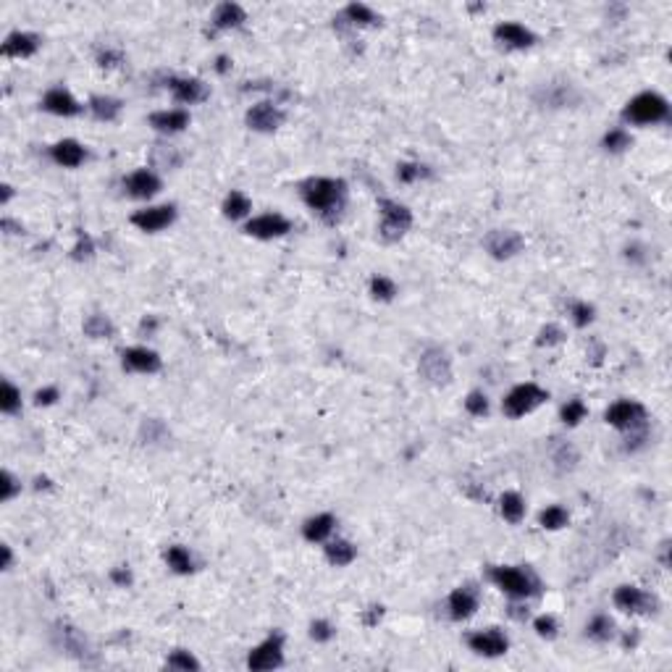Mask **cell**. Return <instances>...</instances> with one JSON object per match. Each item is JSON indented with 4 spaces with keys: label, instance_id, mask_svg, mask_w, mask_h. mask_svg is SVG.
I'll use <instances>...</instances> for the list:
<instances>
[{
    "label": "cell",
    "instance_id": "6da1fadb",
    "mask_svg": "<svg viewBox=\"0 0 672 672\" xmlns=\"http://www.w3.org/2000/svg\"><path fill=\"white\" fill-rule=\"evenodd\" d=\"M300 192L302 200L308 202V207H313L328 224H334L336 218H339L347 200V184L342 179H323V176L308 179L300 187Z\"/></svg>",
    "mask_w": 672,
    "mask_h": 672
},
{
    "label": "cell",
    "instance_id": "7a4b0ae2",
    "mask_svg": "<svg viewBox=\"0 0 672 672\" xmlns=\"http://www.w3.org/2000/svg\"><path fill=\"white\" fill-rule=\"evenodd\" d=\"M489 580L494 586L502 588L504 594L517 596V599H526V596L538 594V578L531 573V570L523 568H489Z\"/></svg>",
    "mask_w": 672,
    "mask_h": 672
},
{
    "label": "cell",
    "instance_id": "3957f363",
    "mask_svg": "<svg viewBox=\"0 0 672 672\" xmlns=\"http://www.w3.org/2000/svg\"><path fill=\"white\" fill-rule=\"evenodd\" d=\"M670 113V105L662 95L656 92H641L625 105L622 111V119L630 121V124H656V121H664Z\"/></svg>",
    "mask_w": 672,
    "mask_h": 672
},
{
    "label": "cell",
    "instance_id": "277c9868",
    "mask_svg": "<svg viewBox=\"0 0 672 672\" xmlns=\"http://www.w3.org/2000/svg\"><path fill=\"white\" fill-rule=\"evenodd\" d=\"M543 399H549V394H546L541 386H536V384H520V386H515L504 396L502 410H504V415H509V418H523V415L533 413Z\"/></svg>",
    "mask_w": 672,
    "mask_h": 672
},
{
    "label": "cell",
    "instance_id": "5b68a950",
    "mask_svg": "<svg viewBox=\"0 0 672 672\" xmlns=\"http://www.w3.org/2000/svg\"><path fill=\"white\" fill-rule=\"evenodd\" d=\"M379 207H381V229H379L381 237L386 242L399 239V237L410 229V224H413V213H410L405 205L394 202V200H381Z\"/></svg>",
    "mask_w": 672,
    "mask_h": 672
},
{
    "label": "cell",
    "instance_id": "8992f818",
    "mask_svg": "<svg viewBox=\"0 0 672 672\" xmlns=\"http://www.w3.org/2000/svg\"><path fill=\"white\" fill-rule=\"evenodd\" d=\"M284 662V636L273 633L268 636L260 646H255L247 656V667L250 670H273Z\"/></svg>",
    "mask_w": 672,
    "mask_h": 672
},
{
    "label": "cell",
    "instance_id": "52a82bcc",
    "mask_svg": "<svg viewBox=\"0 0 672 672\" xmlns=\"http://www.w3.org/2000/svg\"><path fill=\"white\" fill-rule=\"evenodd\" d=\"M607 423L614 426V428H622V431H633L638 426H646V410L644 405H638L636 399H620L614 402L609 410H607Z\"/></svg>",
    "mask_w": 672,
    "mask_h": 672
},
{
    "label": "cell",
    "instance_id": "ba28073f",
    "mask_svg": "<svg viewBox=\"0 0 672 672\" xmlns=\"http://www.w3.org/2000/svg\"><path fill=\"white\" fill-rule=\"evenodd\" d=\"M421 373L426 381H431L436 386H444L452 381V362H449L447 352L439 347H431L421 354Z\"/></svg>",
    "mask_w": 672,
    "mask_h": 672
},
{
    "label": "cell",
    "instance_id": "9c48e42d",
    "mask_svg": "<svg viewBox=\"0 0 672 672\" xmlns=\"http://www.w3.org/2000/svg\"><path fill=\"white\" fill-rule=\"evenodd\" d=\"M483 247L492 252L497 260H507V258H515L517 252L523 250V237L517 232H512V229H494V232L486 234Z\"/></svg>",
    "mask_w": 672,
    "mask_h": 672
},
{
    "label": "cell",
    "instance_id": "30bf717a",
    "mask_svg": "<svg viewBox=\"0 0 672 672\" xmlns=\"http://www.w3.org/2000/svg\"><path fill=\"white\" fill-rule=\"evenodd\" d=\"M55 641H58V646L66 651V654L77 656L79 662H90V656H92V649H90V644H87V638L82 630H77L74 625H69V622H58L55 625Z\"/></svg>",
    "mask_w": 672,
    "mask_h": 672
},
{
    "label": "cell",
    "instance_id": "8fae6325",
    "mask_svg": "<svg viewBox=\"0 0 672 672\" xmlns=\"http://www.w3.org/2000/svg\"><path fill=\"white\" fill-rule=\"evenodd\" d=\"M467 646L481 656H502L509 649V641L502 630L489 628V630H475V633H470V636H467Z\"/></svg>",
    "mask_w": 672,
    "mask_h": 672
},
{
    "label": "cell",
    "instance_id": "7c38bea8",
    "mask_svg": "<svg viewBox=\"0 0 672 672\" xmlns=\"http://www.w3.org/2000/svg\"><path fill=\"white\" fill-rule=\"evenodd\" d=\"M244 232L258 239H276V237L292 232V224L281 213H263V216L252 218L250 224L244 226Z\"/></svg>",
    "mask_w": 672,
    "mask_h": 672
},
{
    "label": "cell",
    "instance_id": "4fadbf2b",
    "mask_svg": "<svg viewBox=\"0 0 672 672\" xmlns=\"http://www.w3.org/2000/svg\"><path fill=\"white\" fill-rule=\"evenodd\" d=\"M614 607L622 609V612L638 614V612H654V596H649L646 591H641L636 586H620L614 591Z\"/></svg>",
    "mask_w": 672,
    "mask_h": 672
},
{
    "label": "cell",
    "instance_id": "5bb4252c",
    "mask_svg": "<svg viewBox=\"0 0 672 672\" xmlns=\"http://www.w3.org/2000/svg\"><path fill=\"white\" fill-rule=\"evenodd\" d=\"M176 218V207L173 205H158V207H145V210H137L131 216V224L142 229V232H161L166 226L173 224Z\"/></svg>",
    "mask_w": 672,
    "mask_h": 672
},
{
    "label": "cell",
    "instance_id": "9a60e30c",
    "mask_svg": "<svg viewBox=\"0 0 672 672\" xmlns=\"http://www.w3.org/2000/svg\"><path fill=\"white\" fill-rule=\"evenodd\" d=\"M284 111L276 103H258L247 111V126L255 131H273L281 126Z\"/></svg>",
    "mask_w": 672,
    "mask_h": 672
},
{
    "label": "cell",
    "instance_id": "2e32d148",
    "mask_svg": "<svg viewBox=\"0 0 672 672\" xmlns=\"http://www.w3.org/2000/svg\"><path fill=\"white\" fill-rule=\"evenodd\" d=\"M124 190H126V195H131V197L147 200L161 192V179H158L153 171L139 168V171L129 173V176L124 179Z\"/></svg>",
    "mask_w": 672,
    "mask_h": 672
},
{
    "label": "cell",
    "instance_id": "e0dca14e",
    "mask_svg": "<svg viewBox=\"0 0 672 672\" xmlns=\"http://www.w3.org/2000/svg\"><path fill=\"white\" fill-rule=\"evenodd\" d=\"M447 609L455 620H467V617H473L475 609H478V591H475L473 586L457 588L455 594H449Z\"/></svg>",
    "mask_w": 672,
    "mask_h": 672
},
{
    "label": "cell",
    "instance_id": "ac0fdd59",
    "mask_svg": "<svg viewBox=\"0 0 672 672\" xmlns=\"http://www.w3.org/2000/svg\"><path fill=\"white\" fill-rule=\"evenodd\" d=\"M494 37H497V43L507 45V48H531L536 40L533 32L526 29L523 24H517V21H502V24H497Z\"/></svg>",
    "mask_w": 672,
    "mask_h": 672
},
{
    "label": "cell",
    "instance_id": "d6986e66",
    "mask_svg": "<svg viewBox=\"0 0 672 672\" xmlns=\"http://www.w3.org/2000/svg\"><path fill=\"white\" fill-rule=\"evenodd\" d=\"M124 368L134 373H156L161 371V357L158 352L147 349V347H131L124 352Z\"/></svg>",
    "mask_w": 672,
    "mask_h": 672
},
{
    "label": "cell",
    "instance_id": "ffe728a7",
    "mask_svg": "<svg viewBox=\"0 0 672 672\" xmlns=\"http://www.w3.org/2000/svg\"><path fill=\"white\" fill-rule=\"evenodd\" d=\"M43 108L48 113H55V116H77L79 111H82V105L74 100V95H71L69 90H63V87H53V90H48V95L43 97Z\"/></svg>",
    "mask_w": 672,
    "mask_h": 672
},
{
    "label": "cell",
    "instance_id": "44dd1931",
    "mask_svg": "<svg viewBox=\"0 0 672 672\" xmlns=\"http://www.w3.org/2000/svg\"><path fill=\"white\" fill-rule=\"evenodd\" d=\"M168 87H171L173 97L179 100V103H200V100H205L207 97V87L200 82V79L195 77H184V79H171L168 82Z\"/></svg>",
    "mask_w": 672,
    "mask_h": 672
},
{
    "label": "cell",
    "instance_id": "7402d4cb",
    "mask_svg": "<svg viewBox=\"0 0 672 672\" xmlns=\"http://www.w3.org/2000/svg\"><path fill=\"white\" fill-rule=\"evenodd\" d=\"M381 18L373 13L368 6H362V3H349L339 16L334 18V26H373V24H379Z\"/></svg>",
    "mask_w": 672,
    "mask_h": 672
},
{
    "label": "cell",
    "instance_id": "603a6c76",
    "mask_svg": "<svg viewBox=\"0 0 672 672\" xmlns=\"http://www.w3.org/2000/svg\"><path fill=\"white\" fill-rule=\"evenodd\" d=\"M40 48V37L32 35V32H13V35L6 37L3 43V55H11V58H26L37 53Z\"/></svg>",
    "mask_w": 672,
    "mask_h": 672
},
{
    "label": "cell",
    "instance_id": "cb8c5ba5",
    "mask_svg": "<svg viewBox=\"0 0 672 672\" xmlns=\"http://www.w3.org/2000/svg\"><path fill=\"white\" fill-rule=\"evenodd\" d=\"M50 158L55 161L58 166H66V168H74V166H82L85 163V147L79 145V142H74V139H63V142H58V145L50 147Z\"/></svg>",
    "mask_w": 672,
    "mask_h": 672
},
{
    "label": "cell",
    "instance_id": "d4e9b609",
    "mask_svg": "<svg viewBox=\"0 0 672 672\" xmlns=\"http://www.w3.org/2000/svg\"><path fill=\"white\" fill-rule=\"evenodd\" d=\"M150 126H156L158 131H166V134H176V131L187 129L190 126V113L187 111H158L150 116Z\"/></svg>",
    "mask_w": 672,
    "mask_h": 672
},
{
    "label": "cell",
    "instance_id": "484cf974",
    "mask_svg": "<svg viewBox=\"0 0 672 672\" xmlns=\"http://www.w3.org/2000/svg\"><path fill=\"white\" fill-rule=\"evenodd\" d=\"M536 100L549 108H565V105L575 103V92L570 85H543L536 92Z\"/></svg>",
    "mask_w": 672,
    "mask_h": 672
},
{
    "label": "cell",
    "instance_id": "4316f807",
    "mask_svg": "<svg viewBox=\"0 0 672 672\" xmlns=\"http://www.w3.org/2000/svg\"><path fill=\"white\" fill-rule=\"evenodd\" d=\"M334 526H336L334 515H315V517H310L305 526H302V533H305V538H308V541H323V538H328V536H331Z\"/></svg>",
    "mask_w": 672,
    "mask_h": 672
},
{
    "label": "cell",
    "instance_id": "83f0119b",
    "mask_svg": "<svg viewBox=\"0 0 672 672\" xmlns=\"http://www.w3.org/2000/svg\"><path fill=\"white\" fill-rule=\"evenodd\" d=\"M242 21H244V11H242V6H237V3H221L216 9V13H213V26H216V29H234V26H239Z\"/></svg>",
    "mask_w": 672,
    "mask_h": 672
},
{
    "label": "cell",
    "instance_id": "f1b7e54d",
    "mask_svg": "<svg viewBox=\"0 0 672 672\" xmlns=\"http://www.w3.org/2000/svg\"><path fill=\"white\" fill-rule=\"evenodd\" d=\"M90 111L100 121H113L121 113V100L111 95H95L90 100Z\"/></svg>",
    "mask_w": 672,
    "mask_h": 672
},
{
    "label": "cell",
    "instance_id": "f546056e",
    "mask_svg": "<svg viewBox=\"0 0 672 672\" xmlns=\"http://www.w3.org/2000/svg\"><path fill=\"white\" fill-rule=\"evenodd\" d=\"M252 210V202L247 200V195H242V192H229L224 200V216L232 218V221H239V218H244L247 213Z\"/></svg>",
    "mask_w": 672,
    "mask_h": 672
},
{
    "label": "cell",
    "instance_id": "4dcf8cb0",
    "mask_svg": "<svg viewBox=\"0 0 672 672\" xmlns=\"http://www.w3.org/2000/svg\"><path fill=\"white\" fill-rule=\"evenodd\" d=\"M499 509H502V515H504V520H509V523H520L523 515H526V502H523L520 494L507 492L499 499Z\"/></svg>",
    "mask_w": 672,
    "mask_h": 672
},
{
    "label": "cell",
    "instance_id": "1f68e13d",
    "mask_svg": "<svg viewBox=\"0 0 672 672\" xmlns=\"http://www.w3.org/2000/svg\"><path fill=\"white\" fill-rule=\"evenodd\" d=\"M354 554H357V552H354L352 543L342 541V538H336V541H331L326 546L328 562H331V565H339V568H342V565H349V562L354 560Z\"/></svg>",
    "mask_w": 672,
    "mask_h": 672
},
{
    "label": "cell",
    "instance_id": "d6a6232c",
    "mask_svg": "<svg viewBox=\"0 0 672 672\" xmlns=\"http://www.w3.org/2000/svg\"><path fill=\"white\" fill-rule=\"evenodd\" d=\"M568 509L560 507V504H552V507H546L538 515V523H541V528H546V531H560V528L568 526Z\"/></svg>",
    "mask_w": 672,
    "mask_h": 672
},
{
    "label": "cell",
    "instance_id": "836d02e7",
    "mask_svg": "<svg viewBox=\"0 0 672 672\" xmlns=\"http://www.w3.org/2000/svg\"><path fill=\"white\" fill-rule=\"evenodd\" d=\"M552 460H554V465H557L560 473H568V470H573L578 462V449L573 447V444H568V441H562V444L554 447Z\"/></svg>",
    "mask_w": 672,
    "mask_h": 672
},
{
    "label": "cell",
    "instance_id": "e575fe53",
    "mask_svg": "<svg viewBox=\"0 0 672 672\" xmlns=\"http://www.w3.org/2000/svg\"><path fill=\"white\" fill-rule=\"evenodd\" d=\"M166 562H168V568L176 570V573H192L195 570V560H192V554L184 549V546H171L168 552H166Z\"/></svg>",
    "mask_w": 672,
    "mask_h": 672
},
{
    "label": "cell",
    "instance_id": "d590c367",
    "mask_svg": "<svg viewBox=\"0 0 672 672\" xmlns=\"http://www.w3.org/2000/svg\"><path fill=\"white\" fill-rule=\"evenodd\" d=\"M586 633H588V638H594V641H609V638L614 636L612 617H607V614H596L594 620L586 625Z\"/></svg>",
    "mask_w": 672,
    "mask_h": 672
},
{
    "label": "cell",
    "instance_id": "8d00e7d4",
    "mask_svg": "<svg viewBox=\"0 0 672 672\" xmlns=\"http://www.w3.org/2000/svg\"><path fill=\"white\" fill-rule=\"evenodd\" d=\"M85 334L92 336V339H108V336L113 334V323L105 318V315L95 313V315H90V318L85 320Z\"/></svg>",
    "mask_w": 672,
    "mask_h": 672
},
{
    "label": "cell",
    "instance_id": "74e56055",
    "mask_svg": "<svg viewBox=\"0 0 672 672\" xmlns=\"http://www.w3.org/2000/svg\"><path fill=\"white\" fill-rule=\"evenodd\" d=\"M0 410L3 413H18L21 410V394H18V389L11 384V381H3V396H0Z\"/></svg>",
    "mask_w": 672,
    "mask_h": 672
},
{
    "label": "cell",
    "instance_id": "f35d334b",
    "mask_svg": "<svg viewBox=\"0 0 672 672\" xmlns=\"http://www.w3.org/2000/svg\"><path fill=\"white\" fill-rule=\"evenodd\" d=\"M630 145H633V137L625 129H612L604 134V150H609V153H622Z\"/></svg>",
    "mask_w": 672,
    "mask_h": 672
},
{
    "label": "cell",
    "instance_id": "ab89813d",
    "mask_svg": "<svg viewBox=\"0 0 672 672\" xmlns=\"http://www.w3.org/2000/svg\"><path fill=\"white\" fill-rule=\"evenodd\" d=\"M586 405L580 402V399H570L568 405L562 407V413H560V418H562V423L565 426H578V423L583 421L586 418Z\"/></svg>",
    "mask_w": 672,
    "mask_h": 672
},
{
    "label": "cell",
    "instance_id": "60d3db41",
    "mask_svg": "<svg viewBox=\"0 0 672 672\" xmlns=\"http://www.w3.org/2000/svg\"><path fill=\"white\" fill-rule=\"evenodd\" d=\"M371 294L376 297V300H384V302L394 300L396 284L391 281V278H386V276H376L371 281Z\"/></svg>",
    "mask_w": 672,
    "mask_h": 672
},
{
    "label": "cell",
    "instance_id": "b9f144b4",
    "mask_svg": "<svg viewBox=\"0 0 672 672\" xmlns=\"http://www.w3.org/2000/svg\"><path fill=\"white\" fill-rule=\"evenodd\" d=\"M153 161H156L158 166H163V168H176V166L181 163V153L173 150V147L158 145L156 150H153Z\"/></svg>",
    "mask_w": 672,
    "mask_h": 672
},
{
    "label": "cell",
    "instance_id": "7bdbcfd3",
    "mask_svg": "<svg viewBox=\"0 0 672 672\" xmlns=\"http://www.w3.org/2000/svg\"><path fill=\"white\" fill-rule=\"evenodd\" d=\"M428 173L431 171L421 163H402L399 168H396V179L410 184V181H418V179H423V176H428Z\"/></svg>",
    "mask_w": 672,
    "mask_h": 672
},
{
    "label": "cell",
    "instance_id": "ee69618b",
    "mask_svg": "<svg viewBox=\"0 0 672 672\" xmlns=\"http://www.w3.org/2000/svg\"><path fill=\"white\" fill-rule=\"evenodd\" d=\"M570 315H573V323H575V326L583 328L594 320V308H591L588 302H573V305H570Z\"/></svg>",
    "mask_w": 672,
    "mask_h": 672
},
{
    "label": "cell",
    "instance_id": "f6af8a7d",
    "mask_svg": "<svg viewBox=\"0 0 672 672\" xmlns=\"http://www.w3.org/2000/svg\"><path fill=\"white\" fill-rule=\"evenodd\" d=\"M166 664H168L171 670H200V662L190 654V651H173Z\"/></svg>",
    "mask_w": 672,
    "mask_h": 672
},
{
    "label": "cell",
    "instance_id": "bcb514c9",
    "mask_svg": "<svg viewBox=\"0 0 672 672\" xmlns=\"http://www.w3.org/2000/svg\"><path fill=\"white\" fill-rule=\"evenodd\" d=\"M465 410L470 415H478V418L489 413V399H486V394H483V391H470L465 399Z\"/></svg>",
    "mask_w": 672,
    "mask_h": 672
},
{
    "label": "cell",
    "instance_id": "7dc6e473",
    "mask_svg": "<svg viewBox=\"0 0 672 672\" xmlns=\"http://www.w3.org/2000/svg\"><path fill=\"white\" fill-rule=\"evenodd\" d=\"M166 436V426L158 418H150V421H145V426H142V439H147L150 444L153 441H161Z\"/></svg>",
    "mask_w": 672,
    "mask_h": 672
},
{
    "label": "cell",
    "instance_id": "c3c4849f",
    "mask_svg": "<svg viewBox=\"0 0 672 672\" xmlns=\"http://www.w3.org/2000/svg\"><path fill=\"white\" fill-rule=\"evenodd\" d=\"M562 339H565V331H562L560 326H546V328H541V334H538V345L541 347H554V345H560Z\"/></svg>",
    "mask_w": 672,
    "mask_h": 672
},
{
    "label": "cell",
    "instance_id": "681fc988",
    "mask_svg": "<svg viewBox=\"0 0 672 672\" xmlns=\"http://www.w3.org/2000/svg\"><path fill=\"white\" fill-rule=\"evenodd\" d=\"M646 439H649L646 426H638V428L628 431V439H625V452H636V449H641L644 444H646Z\"/></svg>",
    "mask_w": 672,
    "mask_h": 672
},
{
    "label": "cell",
    "instance_id": "f907efd6",
    "mask_svg": "<svg viewBox=\"0 0 672 672\" xmlns=\"http://www.w3.org/2000/svg\"><path fill=\"white\" fill-rule=\"evenodd\" d=\"M74 258L77 260H90L92 258V252H95V244H92V239L87 237V234H79L77 244H74Z\"/></svg>",
    "mask_w": 672,
    "mask_h": 672
},
{
    "label": "cell",
    "instance_id": "816d5d0a",
    "mask_svg": "<svg viewBox=\"0 0 672 672\" xmlns=\"http://www.w3.org/2000/svg\"><path fill=\"white\" fill-rule=\"evenodd\" d=\"M121 60H124V53L116 50V48H105V50H97V63H100L103 69H113V66H119Z\"/></svg>",
    "mask_w": 672,
    "mask_h": 672
},
{
    "label": "cell",
    "instance_id": "f5cc1de1",
    "mask_svg": "<svg viewBox=\"0 0 672 672\" xmlns=\"http://www.w3.org/2000/svg\"><path fill=\"white\" fill-rule=\"evenodd\" d=\"M536 633L541 638H554L557 636V622H554V617H549V614H541L538 620L533 622Z\"/></svg>",
    "mask_w": 672,
    "mask_h": 672
},
{
    "label": "cell",
    "instance_id": "db71d44e",
    "mask_svg": "<svg viewBox=\"0 0 672 672\" xmlns=\"http://www.w3.org/2000/svg\"><path fill=\"white\" fill-rule=\"evenodd\" d=\"M310 638L313 641H328V638H334V625L326 620H315L310 625Z\"/></svg>",
    "mask_w": 672,
    "mask_h": 672
},
{
    "label": "cell",
    "instance_id": "11a10c76",
    "mask_svg": "<svg viewBox=\"0 0 672 672\" xmlns=\"http://www.w3.org/2000/svg\"><path fill=\"white\" fill-rule=\"evenodd\" d=\"M58 399V389L55 386H48V389H40L35 394V405H40V407H48V405H53Z\"/></svg>",
    "mask_w": 672,
    "mask_h": 672
},
{
    "label": "cell",
    "instance_id": "9f6ffc18",
    "mask_svg": "<svg viewBox=\"0 0 672 672\" xmlns=\"http://www.w3.org/2000/svg\"><path fill=\"white\" fill-rule=\"evenodd\" d=\"M16 492H18L16 478H13V475L6 470V473H3V499H11V497H13Z\"/></svg>",
    "mask_w": 672,
    "mask_h": 672
},
{
    "label": "cell",
    "instance_id": "6f0895ef",
    "mask_svg": "<svg viewBox=\"0 0 672 672\" xmlns=\"http://www.w3.org/2000/svg\"><path fill=\"white\" fill-rule=\"evenodd\" d=\"M111 580H113V583H119V586H129V583H131V573L126 568H116L111 573Z\"/></svg>",
    "mask_w": 672,
    "mask_h": 672
},
{
    "label": "cell",
    "instance_id": "680465c9",
    "mask_svg": "<svg viewBox=\"0 0 672 672\" xmlns=\"http://www.w3.org/2000/svg\"><path fill=\"white\" fill-rule=\"evenodd\" d=\"M628 260H636V263H644V252H641V247H628Z\"/></svg>",
    "mask_w": 672,
    "mask_h": 672
},
{
    "label": "cell",
    "instance_id": "91938a15",
    "mask_svg": "<svg viewBox=\"0 0 672 672\" xmlns=\"http://www.w3.org/2000/svg\"><path fill=\"white\" fill-rule=\"evenodd\" d=\"M371 609H373V612L365 617V622H368V625H373L376 620H381V614H384V607H371Z\"/></svg>",
    "mask_w": 672,
    "mask_h": 672
},
{
    "label": "cell",
    "instance_id": "94428289",
    "mask_svg": "<svg viewBox=\"0 0 672 672\" xmlns=\"http://www.w3.org/2000/svg\"><path fill=\"white\" fill-rule=\"evenodd\" d=\"M156 326H158L156 318H145V320H142V331H147V334H150V331H156Z\"/></svg>",
    "mask_w": 672,
    "mask_h": 672
},
{
    "label": "cell",
    "instance_id": "6125c7cd",
    "mask_svg": "<svg viewBox=\"0 0 672 672\" xmlns=\"http://www.w3.org/2000/svg\"><path fill=\"white\" fill-rule=\"evenodd\" d=\"M11 568V549L9 546H3V570Z\"/></svg>",
    "mask_w": 672,
    "mask_h": 672
},
{
    "label": "cell",
    "instance_id": "be15d7a7",
    "mask_svg": "<svg viewBox=\"0 0 672 672\" xmlns=\"http://www.w3.org/2000/svg\"><path fill=\"white\" fill-rule=\"evenodd\" d=\"M216 69L221 71V74H224V71L229 69V58H224V55H221V58H218V66H216Z\"/></svg>",
    "mask_w": 672,
    "mask_h": 672
}]
</instances>
